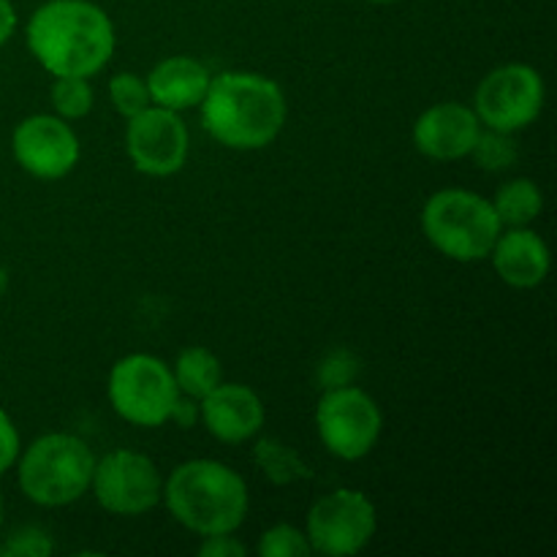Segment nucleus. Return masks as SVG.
I'll list each match as a JSON object with an SVG mask.
<instances>
[{"label":"nucleus","mask_w":557,"mask_h":557,"mask_svg":"<svg viewBox=\"0 0 557 557\" xmlns=\"http://www.w3.org/2000/svg\"><path fill=\"white\" fill-rule=\"evenodd\" d=\"M482 134L473 107L460 101H441L424 109L413 123V145L433 161H460L471 156Z\"/></svg>","instance_id":"nucleus-13"},{"label":"nucleus","mask_w":557,"mask_h":557,"mask_svg":"<svg viewBox=\"0 0 557 557\" xmlns=\"http://www.w3.org/2000/svg\"><path fill=\"white\" fill-rule=\"evenodd\" d=\"M245 544L234 539V533H218V536H201V557H245Z\"/></svg>","instance_id":"nucleus-27"},{"label":"nucleus","mask_w":557,"mask_h":557,"mask_svg":"<svg viewBox=\"0 0 557 557\" xmlns=\"http://www.w3.org/2000/svg\"><path fill=\"white\" fill-rule=\"evenodd\" d=\"M471 158L484 169V172H504V169L515 166L517 161V145L511 134L504 131L482 128L476 145H473Z\"/></svg>","instance_id":"nucleus-22"},{"label":"nucleus","mask_w":557,"mask_h":557,"mask_svg":"<svg viewBox=\"0 0 557 557\" xmlns=\"http://www.w3.org/2000/svg\"><path fill=\"white\" fill-rule=\"evenodd\" d=\"M422 232L446 259L471 264L490 259V250L504 226L490 199L466 188H444L424 201Z\"/></svg>","instance_id":"nucleus-5"},{"label":"nucleus","mask_w":557,"mask_h":557,"mask_svg":"<svg viewBox=\"0 0 557 557\" xmlns=\"http://www.w3.org/2000/svg\"><path fill=\"white\" fill-rule=\"evenodd\" d=\"M22 451V441H20V430H16L14 419L0 408V476L9 473L14 468L16 457Z\"/></svg>","instance_id":"nucleus-26"},{"label":"nucleus","mask_w":557,"mask_h":557,"mask_svg":"<svg viewBox=\"0 0 557 557\" xmlns=\"http://www.w3.org/2000/svg\"><path fill=\"white\" fill-rule=\"evenodd\" d=\"M264 403L245 384H218L199 400V422L223 444H245L264 428Z\"/></svg>","instance_id":"nucleus-14"},{"label":"nucleus","mask_w":557,"mask_h":557,"mask_svg":"<svg viewBox=\"0 0 557 557\" xmlns=\"http://www.w3.org/2000/svg\"><path fill=\"white\" fill-rule=\"evenodd\" d=\"M490 259L500 281L511 288H536L549 275V248L531 226L504 228Z\"/></svg>","instance_id":"nucleus-15"},{"label":"nucleus","mask_w":557,"mask_h":557,"mask_svg":"<svg viewBox=\"0 0 557 557\" xmlns=\"http://www.w3.org/2000/svg\"><path fill=\"white\" fill-rule=\"evenodd\" d=\"M0 525H3V495H0Z\"/></svg>","instance_id":"nucleus-31"},{"label":"nucleus","mask_w":557,"mask_h":557,"mask_svg":"<svg viewBox=\"0 0 557 557\" xmlns=\"http://www.w3.org/2000/svg\"><path fill=\"white\" fill-rule=\"evenodd\" d=\"M253 462L264 473L267 482L277 484V487H288V484L310 482L313 479V468L305 462V457L281 438L256 441Z\"/></svg>","instance_id":"nucleus-18"},{"label":"nucleus","mask_w":557,"mask_h":557,"mask_svg":"<svg viewBox=\"0 0 557 557\" xmlns=\"http://www.w3.org/2000/svg\"><path fill=\"white\" fill-rule=\"evenodd\" d=\"M379 531V511L362 490L341 487L310 506L305 536L313 553L330 557L357 555L373 542Z\"/></svg>","instance_id":"nucleus-8"},{"label":"nucleus","mask_w":557,"mask_h":557,"mask_svg":"<svg viewBox=\"0 0 557 557\" xmlns=\"http://www.w3.org/2000/svg\"><path fill=\"white\" fill-rule=\"evenodd\" d=\"M201 125L228 150H264L281 136L288 103L275 79L256 71L212 76L199 103Z\"/></svg>","instance_id":"nucleus-2"},{"label":"nucleus","mask_w":557,"mask_h":557,"mask_svg":"<svg viewBox=\"0 0 557 557\" xmlns=\"http://www.w3.org/2000/svg\"><path fill=\"white\" fill-rule=\"evenodd\" d=\"M210 79L212 76L205 63L188 58V54H172V58L152 65L145 82L147 90H150V101L156 107L185 112V109L199 107L207 87H210Z\"/></svg>","instance_id":"nucleus-16"},{"label":"nucleus","mask_w":557,"mask_h":557,"mask_svg":"<svg viewBox=\"0 0 557 557\" xmlns=\"http://www.w3.org/2000/svg\"><path fill=\"white\" fill-rule=\"evenodd\" d=\"M109 406L134 428H161L172 417L180 389L172 368L152 354H128L109 370Z\"/></svg>","instance_id":"nucleus-6"},{"label":"nucleus","mask_w":557,"mask_h":557,"mask_svg":"<svg viewBox=\"0 0 557 557\" xmlns=\"http://www.w3.org/2000/svg\"><path fill=\"white\" fill-rule=\"evenodd\" d=\"M90 493L103 511L117 517H141L163 498V476L156 462L134 449H114L96 457Z\"/></svg>","instance_id":"nucleus-10"},{"label":"nucleus","mask_w":557,"mask_h":557,"mask_svg":"<svg viewBox=\"0 0 557 557\" xmlns=\"http://www.w3.org/2000/svg\"><path fill=\"white\" fill-rule=\"evenodd\" d=\"M315 430L332 457L357 462L368 457L384 433V413L379 403L359 386L324 389L315 406Z\"/></svg>","instance_id":"nucleus-7"},{"label":"nucleus","mask_w":557,"mask_h":557,"mask_svg":"<svg viewBox=\"0 0 557 557\" xmlns=\"http://www.w3.org/2000/svg\"><path fill=\"white\" fill-rule=\"evenodd\" d=\"M16 25H20V16H16V9L11 0H0V47L11 41Z\"/></svg>","instance_id":"nucleus-29"},{"label":"nucleus","mask_w":557,"mask_h":557,"mask_svg":"<svg viewBox=\"0 0 557 557\" xmlns=\"http://www.w3.org/2000/svg\"><path fill=\"white\" fill-rule=\"evenodd\" d=\"M169 515L196 536L237 533L250 509L245 479L218 460L180 462L163 482Z\"/></svg>","instance_id":"nucleus-3"},{"label":"nucleus","mask_w":557,"mask_h":557,"mask_svg":"<svg viewBox=\"0 0 557 557\" xmlns=\"http://www.w3.org/2000/svg\"><path fill=\"white\" fill-rule=\"evenodd\" d=\"M544 98H547V87L533 65L506 63L479 82L473 112L482 128L517 134L536 123L544 109Z\"/></svg>","instance_id":"nucleus-9"},{"label":"nucleus","mask_w":557,"mask_h":557,"mask_svg":"<svg viewBox=\"0 0 557 557\" xmlns=\"http://www.w3.org/2000/svg\"><path fill=\"white\" fill-rule=\"evenodd\" d=\"M114 25L92 0H47L25 25V44L33 60L52 76H85L114 54Z\"/></svg>","instance_id":"nucleus-1"},{"label":"nucleus","mask_w":557,"mask_h":557,"mask_svg":"<svg viewBox=\"0 0 557 557\" xmlns=\"http://www.w3.org/2000/svg\"><path fill=\"white\" fill-rule=\"evenodd\" d=\"M11 152L22 172L36 180H63L82 158L79 136L58 114H30L11 134Z\"/></svg>","instance_id":"nucleus-12"},{"label":"nucleus","mask_w":557,"mask_h":557,"mask_svg":"<svg viewBox=\"0 0 557 557\" xmlns=\"http://www.w3.org/2000/svg\"><path fill=\"white\" fill-rule=\"evenodd\" d=\"M259 555L261 557H308L313 555V549H310L305 531L288 525V522H281V525H272L261 533Z\"/></svg>","instance_id":"nucleus-23"},{"label":"nucleus","mask_w":557,"mask_h":557,"mask_svg":"<svg viewBox=\"0 0 557 557\" xmlns=\"http://www.w3.org/2000/svg\"><path fill=\"white\" fill-rule=\"evenodd\" d=\"M169 422H174L177 428H194V424H199V400L180 395L177 403H174Z\"/></svg>","instance_id":"nucleus-28"},{"label":"nucleus","mask_w":557,"mask_h":557,"mask_svg":"<svg viewBox=\"0 0 557 557\" xmlns=\"http://www.w3.org/2000/svg\"><path fill=\"white\" fill-rule=\"evenodd\" d=\"M490 201H493L495 215H498L504 228L531 226L544 210L542 188L528 177H517L504 183Z\"/></svg>","instance_id":"nucleus-19"},{"label":"nucleus","mask_w":557,"mask_h":557,"mask_svg":"<svg viewBox=\"0 0 557 557\" xmlns=\"http://www.w3.org/2000/svg\"><path fill=\"white\" fill-rule=\"evenodd\" d=\"M109 101H112L114 112L120 117H134L141 109L150 107V90H147L145 76L134 74V71H120L109 79Z\"/></svg>","instance_id":"nucleus-21"},{"label":"nucleus","mask_w":557,"mask_h":557,"mask_svg":"<svg viewBox=\"0 0 557 557\" xmlns=\"http://www.w3.org/2000/svg\"><path fill=\"white\" fill-rule=\"evenodd\" d=\"M92 87L85 76H54L52 87H49V103H52L54 114L63 120H82L90 114Z\"/></svg>","instance_id":"nucleus-20"},{"label":"nucleus","mask_w":557,"mask_h":557,"mask_svg":"<svg viewBox=\"0 0 557 557\" xmlns=\"http://www.w3.org/2000/svg\"><path fill=\"white\" fill-rule=\"evenodd\" d=\"M368 3H375V5H389V3H397V0H368Z\"/></svg>","instance_id":"nucleus-30"},{"label":"nucleus","mask_w":557,"mask_h":557,"mask_svg":"<svg viewBox=\"0 0 557 557\" xmlns=\"http://www.w3.org/2000/svg\"><path fill=\"white\" fill-rule=\"evenodd\" d=\"M190 136L180 112L150 103L125 125V152L136 172L147 177H172L188 161Z\"/></svg>","instance_id":"nucleus-11"},{"label":"nucleus","mask_w":557,"mask_h":557,"mask_svg":"<svg viewBox=\"0 0 557 557\" xmlns=\"http://www.w3.org/2000/svg\"><path fill=\"white\" fill-rule=\"evenodd\" d=\"M174 384H177L180 395L194 397V400H201L207 392L215 389L223 381V368L221 359L205 346H190L180 351V357L174 359Z\"/></svg>","instance_id":"nucleus-17"},{"label":"nucleus","mask_w":557,"mask_h":557,"mask_svg":"<svg viewBox=\"0 0 557 557\" xmlns=\"http://www.w3.org/2000/svg\"><path fill=\"white\" fill-rule=\"evenodd\" d=\"M16 482L30 504L44 509L71 506L90 493L96 455L71 433H47L16 457Z\"/></svg>","instance_id":"nucleus-4"},{"label":"nucleus","mask_w":557,"mask_h":557,"mask_svg":"<svg viewBox=\"0 0 557 557\" xmlns=\"http://www.w3.org/2000/svg\"><path fill=\"white\" fill-rule=\"evenodd\" d=\"M359 370V357L348 348H335V351L326 354L319 364V384L324 389H337V386H348L357 381Z\"/></svg>","instance_id":"nucleus-24"},{"label":"nucleus","mask_w":557,"mask_h":557,"mask_svg":"<svg viewBox=\"0 0 557 557\" xmlns=\"http://www.w3.org/2000/svg\"><path fill=\"white\" fill-rule=\"evenodd\" d=\"M52 539L38 528H22L5 544H0V555L9 557H47L52 555Z\"/></svg>","instance_id":"nucleus-25"}]
</instances>
